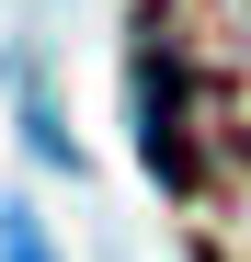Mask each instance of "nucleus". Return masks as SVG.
Listing matches in <instances>:
<instances>
[{"mask_svg":"<svg viewBox=\"0 0 251 262\" xmlns=\"http://www.w3.org/2000/svg\"><path fill=\"white\" fill-rule=\"evenodd\" d=\"M126 92H137V148H149V171H160L172 194H194V183H205V137H217V103H228V92L194 69V46H183L172 23L137 34V80H126Z\"/></svg>","mask_w":251,"mask_h":262,"instance_id":"f257e3e1","label":"nucleus"}]
</instances>
